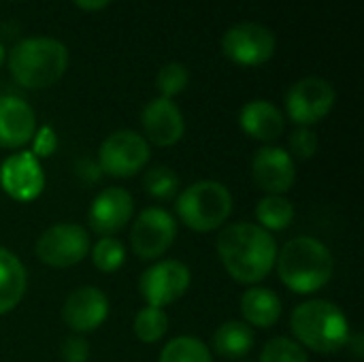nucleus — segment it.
Segmentation results:
<instances>
[{
    "label": "nucleus",
    "instance_id": "ddd939ff",
    "mask_svg": "<svg viewBox=\"0 0 364 362\" xmlns=\"http://www.w3.org/2000/svg\"><path fill=\"white\" fill-rule=\"evenodd\" d=\"M109 316V299L96 286H81L68 294L62 307V318L75 335L92 333Z\"/></svg>",
    "mask_w": 364,
    "mask_h": 362
},
{
    "label": "nucleus",
    "instance_id": "20e7f679",
    "mask_svg": "<svg viewBox=\"0 0 364 362\" xmlns=\"http://www.w3.org/2000/svg\"><path fill=\"white\" fill-rule=\"evenodd\" d=\"M290 329L296 337V344L318 352V354H335L348 348L352 329L348 316L339 305L311 299L301 303L290 318Z\"/></svg>",
    "mask_w": 364,
    "mask_h": 362
},
{
    "label": "nucleus",
    "instance_id": "5701e85b",
    "mask_svg": "<svg viewBox=\"0 0 364 362\" xmlns=\"http://www.w3.org/2000/svg\"><path fill=\"white\" fill-rule=\"evenodd\" d=\"M158 362H211V352L200 339L181 335L162 348Z\"/></svg>",
    "mask_w": 364,
    "mask_h": 362
},
{
    "label": "nucleus",
    "instance_id": "7ed1b4c3",
    "mask_svg": "<svg viewBox=\"0 0 364 362\" xmlns=\"http://www.w3.org/2000/svg\"><path fill=\"white\" fill-rule=\"evenodd\" d=\"M277 275L282 284L296 294L322 290L335 271L331 250L314 237H296L277 252Z\"/></svg>",
    "mask_w": 364,
    "mask_h": 362
},
{
    "label": "nucleus",
    "instance_id": "39448f33",
    "mask_svg": "<svg viewBox=\"0 0 364 362\" xmlns=\"http://www.w3.org/2000/svg\"><path fill=\"white\" fill-rule=\"evenodd\" d=\"M230 213L232 194L220 181H196L181 190V194L177 196L179 220L196 233H211L222 228Z\"/></svg>",
    "mask_w": 364,
    "mask_h": 362
},
{
    "label": "nucleus",
    "instance_id": "b1692460",
    "mask_svg": "<svg viewBox=\"0 0 364 362\" xmlns=\"http://www.w3.org/2000/svg\"><path fill=\"white\" fill-rule=\"evenodd\" d=\"M168 331V316L164 309L158 307H143L134 316V335L143 344H156L160 341Z\"/></svg>",
    "mask_w": 364,
    "mask_h": 362
},
{
    "label": "nucleus",
    "instance_id": "f03ea898",
    "mask_svg": "<svg viewBox=\"0 0 364 362\" xmlns=\"http://www.w3.org/2000/svg\"><path fill=\"white\" fill-rule=\"evenodd\" d=\"M13 79L26 90H45L58 83L68 68V49L53 36H28L6 55Z\"/></svg>",
    "mask_w": 364,
    "mask_h": 362
},
{
    "label": "nucleus",
    "instance_id": "2f4dec72",
    "mask_svg": "<svg viewBox=\"0 0 364 362\" xmlns=\"http://www.w3.org/2000/svg\"><path fill=\"white\" fill-rule=\"evenodd\" d=\"M81 11H90V13H94V11H102L111 0H73Z\"/></svg>",
    "mask_w": 364,
    "mask_h": 362
},
{
    "label": "nucleus",
    "instance_id": "aec40b11",
    "mask_svg": "<svg viewBox=\"0 0 364 362\" xmlns=\"http://www.w3.org/2000/svg\"><path fill=\"white\" fill-rule=\"evenodd\" d=\"M241 316L245 324L258 329H271L279 322L282 301L271 288L254 286L241 297Z\"/></svg>",
    "mask_w": 364,
    "mask_h": 362
},
{
    "label": "nucleus",
    "instance_id": "473e14b6",
    "mask_svg": "<svg viewBox=\"0 0 364 362\" xmlns=\"http://www.w3.org/2000/svg\"><path fill=\"white\" fill-rule=\"evenodd\" d=\"M348 346H352L354 348V352H356V358H363V335L358 333V335H354V337H350V344Z\"/></svg>",
    "mask_w": 364,
    "mask_h": 362
},
{
    "label": "nucleus",
    "instance_id": "6e6552de",
    "mask_svg": "<svg viewBox=\"0 0 364 362\" xmlns=\"http://www.w3.org/2000/svg\"><path fill=\"white\" fill-rule=\"evenodd\" d=\"M90 254V235L83 226L62 222L49 226L36 241V256L53 269L79 265Z\"/></svg>",
    "mask_w": 364,
    "mask_h": 362
},
{
    "label": "nucleus",
    "instance_id": "bb28decb",
    "mask_svg": "<svg viewBox=\"0 0 364 362\" xmlns=\"http://www.w3.org/2000/svg\"><path fill=\"white\" fill-rule=\"evenodd\" d=\"M190 83V73L181 62H166L158 75H156V87L162 98H175L179 96Z\"/></svg>",
    "mask_w": 364,
    "mask_h": 362
},
{
    "label": "nucleus",
    "instance_id": "0eeeda50",
    "mask_svg": "<svg viewBox=\"0 0 364 362\" xmlns=\"http://www.w3.org/2000/svg\"><path fill=\"white\" fill-rule=\"evenodd\" d=\"M149 143L134 130H117L109 134L98 149V166L102 173L126 179L134 177L149 162Z\"/></svg>",
    "mask_w": 364,
    "mask_h": 362
},
{
    "label": "nucleus",
    "instance_id": "cd10ccee",
    "mask_svg": "<svg viewBox=\"0 0 364 362\" xmlns=\"http://www.w3.org/2000/svg\"><path fill=\"white\" fill-rule=\"evenodd\" d=\"M260 362H309V358L305 348L294 339L275 337L262 348Z\"/></svg>",
    "mask_w": 364,
    "mask_h": 362
},
{
    "label": "nucleus",
    "instance_id": "2eb2a0df",
    "mask_svg": "<svg viewBox=\"0 0 364 362\" xmlns=\"http://www.w3.org/2000/svg\"><path fill=\"white\" fill-rule=\"evenodd\" d=\"M141 126L145 132V141L158 147L177 145L186 132V122L181 109L171 98H154L141 111Z\"/></svg>",
    "mask_w": 364,
    "mask_h": 362
},
{
    "label": "nucleus",
    "instance_id": "f8f14e48",
    "mask_svg": "<svg viewBox=\"0 0 364 362\" xmlns=\"http://www.w3.org/2000/svg\"><path fill=\"white\" fill-rule=\"evenodd\" d=\"M0 186L19 203H30L41 196L45 188V173L38 158L32 156V151L9 156L0 166Z\"/></svg>",
    "mask_w": 364,
    "mask_h": 362
},
{
    "label": "nucleus",
    "instance_id": "1a4fd4ad",
    "mask_svg": "<svg viewBox=\"0 0 364 362\" xmlns=\"http://www.w3.org/2000/svg\"><path fill=\"white\" fill-rule=\"evenodd\" d=\"M337 92L331 81L322 77H303L286 94V113L299 126H314L322 122L335 107Z\"/></svg>",
    "mask_w": 364,
    "mask_h": 362
},
{
    "label": "nucleus",
    "instance_id": "f257e3e1",
    "mask_svg": "<svg viewBox=\"0 0 364 362\" xmlns=\"http://www.w3.org/2000/svg\"><path fill=\"white\" fill-rule=\"evenodd\" d=\"M215 247L220 262L239 284L254 286L275 269L277 243L273 235L258 224L237 222L222 228Z\"/></svg>",
    "mask_w": 364,
    "mask_h": 362
},
{
    "label": "nucleus",
    "instance_id": "9b49d317",
    "mask_svg": "<svg viewBox=\"0 0 364 362\" xmlns=\"http://www.w3.org/2000/svg\"><path fill=\"white\" fill-rule=\"evenodd\" d=\"M192 284V273L181 260H160L151 265L139 282L141 297L149 307L164 309L179 301Z\"/></svg>",
    "mask_w": 364,
    "mask_h": 362
},
{
    "label": "nucleus",
    "instance_id": "a878e982",
    "mask_svg": "<svg viewBox=\"0 0 364 362\" xmlns=\"http://www.w3.org/2000/svg\"><path fill=\"white\" fill-rule=\"evenodd\" d=\"M143 188L149 196L158 201H171L177 196L179 190V177L168 166H154L143 177Z\"/></svg>",
    "mask_w": 364,
    "mask_h": 362
},
{
    "label": "nucleus",
    "instance_id": "c756f323",
    "mask_svg": "<svg viewBox=\"0 0 364 362\" xmlns=\"http://www.w3.org/2000/svg\"><path fill=\"white\" fill-rule=\"evenodd\" d=\"M62 361L64 362H87L90 358V344L81 335H70L64 339L60 348Z\"/></svg>",
    "mask_w": 364,
    "mask_h": 362
},
{
    "label": "nucleus",
    "instance_id": "7c9ffc66",
    "mask_svg": "<svg viewBox=\"0 0 364 362\" xmlns=\"http://www.w3.org/2000/svg\"><path fill=\"white\" fill-rule=\"evenodd\" d=\"M32 141H34V151H32V156H49L53 149H55V145H58V139H55V132L49 128V126H43L41 130H36L34 132V137H32Z\"/></svg>",
    "mask_w": 364,
    "mask_h": 362
},
{
    "label": "nucleus",
    "instance_id": "9d476101",
    "mask_svg": "<svg viewBox=\"0 0 364 362\" xmlns=\"http://www.w3.org/2000/svg\"><path fill=\"white\" fill-rule=\"evenodd\" d=\"M175 237H177L175 218L160 207H147L136 215L132 224L130 245L141 260H158L171 250Z\"/></svg>",
    "mask_w": 364,
    "mask_h": 362
},
{
    "label": "nucleus",
    "instance_id": "f3484780",
    "mask_svg": "<svg viewBox=\"0 0 364 362\" xmlns=\"http://www.w3.org/2000/svg\"><path fill=\"white\" fill-rule=\"evenodd\" d=\"M36 115L32 107L17 96H0V147L19 149L32 141Z\"/></svg>",
    "mask_w": 364,
    "mask_h": 362
},
{
    "label": "nucleus",
    "instance_id": "412c9836",
    "mask_svg": "<svg viewBox=\"0 0 364 362\" xmlns=\"http://www.w3.org/2000/svg\"><path fill=\"white\" fill-rule=\"evenodd\" d=\"M254 348V331L245 322H224L213 333V350L228 361H241Z\"/></svg>",
    "mask_w": 364,
    "mask_h": 362
},
{
    "label": "nucleus",
    "instance_id": "c85d7f7f",
    "mask_svg": "<svg viewBox=\"0 0 364 362\" xmlns=\"http://www.w3.org/2000/svg\"><path fill=\"white\" fill-rule=\"evenodd\" d=\"M288 147H290L288 154L292 160H311L318 154V134L307 126H299L290 134Z\"/></svg>",
    "mask_w": 364,
    "mask_h": 362
},
{
    "label": "nucleus",
    "instance_id": "72a5a7b5",
    "mask_svg": "<svg viewBox=\"0 0 364 362\" xmlns=\"http://www.w3.org/2000/svg\"><path fill=\"white\" fill-rule=\"evenodd\" d=\"M4 60H6V49H4V45H2V41H0V68H2Z\"/></svg>",
    "mask_w": 364,
    "mask_h": 362
},
{
    "label": "nucleus",
    "instance_id": "4468645a",
    "mask_svg": "<svg viewBox=\"0 0 364 362\" xmlns=\"http://www.w3.org/2000/svg\"><path fill=\"white\" fill-rule=\"evenodd\" d=\"M252 175L258 188H262L267 194L284 196L286 192L292 190L296 181V164L286 149L267 145L254 154Z\"/></svg>",
    "mask_w": 364,
    "mask_h": 362
},
{
    "label": "nucleus",
    "instance_id": "423d86ee",
    "mask_svg": "<svg viewBox=\"0 0 364 362\" xmlns=\"http://www.w3.org/2000/svg\"><path fill=\"white\" fill-rule=\"evenodd\" d=\"M275 49L273 30L258 21L235 23L222 36V53L239 66H262L275 55Z\"/></svg>",
    "mask_w": 364,
    "mask_h": 362
},
{
    "label": "nucleus",
    "instance_id": "6ab92c4d",
    "mask_svg": "<svg viewBox=\"0 0 364 362\" xmlns=\"http://www.w3.org/2000/svg\"><path fill=\"white\" fill-rule=\"evenodd\" d=\"M26 286L28 275L23 262L0 245V316L13 312L21 303Z\"/></svg>",
    "mask_w": 364,
    "mask_h": 362
},
{
    "label": "nucleus",
    "instance_id": "a211bd4d",
    "mask_svg": "<svg viewBox=\"0 0 364 362\" xmlns=\"http://www.w3.org/2000/svg\"><path fill=\"white\" fill-rule=\"evenodd\" d=\"M239 126L254 141L273 143L282 137L286 128V117L269 100H250L239 113Z\"/></svg>",
    "mask_w": 364,
    "mask_h": 362
},
{
    "label": "nucleus",
    "instance_id": "4be33fe9",
    "mask_svg": "<svg viewBox=\"0 0 364 362\" xmlns=\"http://www.w3.org/2000/svg\"><path fill=\"white\" fill-rule=\"evenodd\" d=\"M256 220L258 226L264 230H286L294 220V205L279 194H267L256 205Z\"/></svg>",
    "mask_w": 364,
    "mask_h": 362
},
{
    "label": "nucleus",
    "instance_id": "393cba45",
    "mask_svg": "<svg viewBox=\"0 0 364 362\" xmlns=\"http://www.w3.org/2000/svg\"><path fill=\"white\" fill-rule=\"evenodd\" d=\"M92 262L100 273H115L126 262V247L115 237H102L92 247Z\"/></svg>",
    "mask_w": 364,
    "mask_h": 362
},
{
    "label": "nucleus",
    "instance_id": "f704fd0d",
    "mask_svg": "<svg viewBox=\"0 0 364 362\" xmlns=\"http://www.w3.org/2000/svg\"><path fill=\"white\" fill-rule=\"evenodd\" d=\"M245 362H247V361H245Z\"/></svg>",
    "mask_w": 364,
    "mask_h": 362
},
{
    "label": "nucleus",
    "instance_id": "dca6fc26",
    "mask_svg": "<svg viewBox=\"0 0 364 362\" xmlns=\"http://www.w3.org/2000/svg\"><path fill=\"white\" fill-rule=\"evenodd\" d=\"M134 213V201L124 188H107L90 205L87 222L100 237H113L126 228Z\"/></svg>",
    "mask_w": 364,
    "mask_h": 362
}]
</instances>
